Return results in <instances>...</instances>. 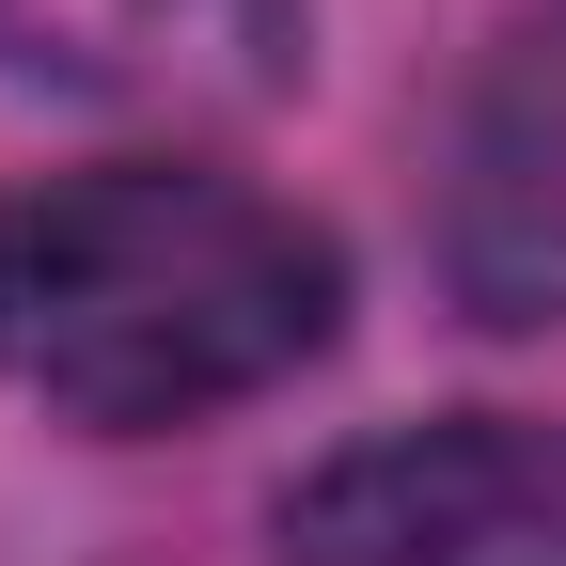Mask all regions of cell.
<instances>
[{"label": "cell", "instance_id": "cell-1", "mask_svg": "<svg viewBox=\"0 0 566 566\" xmlns=\"http://www.w3.org/2000/svg\"><path fill=\"white\" fill-rule=\"evenodd\" d=\"M346 331V252L221 158H95L0 189V378L95 441L252 409Z\"/></svg>", "mask_w": 566, "mask_h": 566}, {"label": "cell", "instance_id": "cell-2", "mask_svg": "<svg viewBox=\"0 0 566 566\" xmlns=\"http://www.w3.org/2000/svg\"><path fill=\"white\" fill-rule=\"evenodd\" d=\"M283 566H566V424L441 409L315 457L268 504Z\"/></svg>", "mask_w": 566, "mask_h": 566}, {"label": "cell", "instance_id": "cell-3", "mask_svg": "<svg viewBox=\"0 0 566 566\" xmlns=\"http://www.w3.org/2000/svg\"><path fill=\"white\" fill-rule=\"evenodd\" d=\"M441 283L488 331H566V0L504 17L441 142Z\"/></svg>", "mask_w": 566, "mask_h": 566}, {"label": "cell", "instance_id": "cell-4", "mask_svg": "<svg viewBox=\"0 0 566 566\" xmlns=\"http://www.w3.org/2000/svg\"><path fill=\"white\" fill-rule=\"evenodd\" d=\"M0 63L63 95L252 111L300 80V0H0Z\"/></svg>", "mask_w": 566, "mask_h": 566}]
</instances>
